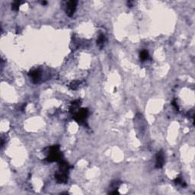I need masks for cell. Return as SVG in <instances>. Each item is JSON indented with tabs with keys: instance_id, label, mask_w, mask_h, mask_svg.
<instances>
[{
	"instance_id": "cell-9",
	"label": "cell",
	"mask_w": 195,
	"mask_h": 195,
	"mask_svg": "<svg viewBox=\"0 0 195 195\" xmlns=\"http://www.w3.org/2000/svg\"><path fill=\"white\" fill-rule=\"evenodd\" d=\"M105 41H106V37H105L104 35H99V37H98V40H97V45L100 47V49H102V47L104 46V44Z\"/></svg>"
},
{
	"instance_id": "cell-13",
	"label": "cell",
	"mask_w": 195,
	"mask_h": 195,
	"mask_svg": "<svg viewBox=\"0 0 195 195\" xmlns=\"http://www.w3.org/2000/svg\"><path fill=\"white\" fill-rule=\"evenodd\" d=\"M20 4H21V2H20V1H16V2H13V4H12V9L14 10V11H18V10L19 9Z\"/></svg>"
},
{
	"instance_id": "cell-8",
	"label": "cell",
	"mask_w": 195,
	"mask_h": 195,
	"mask_svg": "<svg viewBox=\"0 0 195 195\" xmlns=\"http://www.w3.org/2000/svg\"><path fill=\"white\" fill-rule=\"evenodd\" d=\"M81 104V100H76L74 101L73 102H72L71 104V106H70V112H75L76 111V109L80 106Z\"/></svg>"
},
{
	"instance_id": "cell-12",
	"label": "cell",
	"mask_w": 195,
	"mask_h": 195,
	"mask_svg": "<svg viewBox=\"0 0 195 195\" xmlns=\"http://www.w3.org/2000/svg\"><path fill=\"white\" fill-rule=\"evenodd\" d=\"M149 53H148V51H146V50H143V51H141V53H139V57L140 59H142V60H146V59H147L148 58H149Z\"/></svg>"
},
{
	"instance_id": "cell-1",
	"label": "cell",
	"mask_w": 195,
	"mask_h": 195,
	"mask_svg": "<svg viewBox=\"0 0 195 195\" xmlns=\"http://www.w3.org/2000/svg\"><path fill=\"white\" fill-rule=\"evenodd\" d=\"M63 160V154L59 151V146L58 145L53 146L49 149V154L46 157V161L50 162H60Z\"/></svg>"
},
{
	"instance_id": "cell-16",
	"label": "cell",
	"mask_w": 195,
	"mask_h": 195,
	"mask_svg": "<svg viewBox=\"0 0 195 195\" xmlns=\"http://www.w3.org/2000/svg\"><path fill=\"white\" fill-rule=\"evenodd\" d=\"M110 194H119V192L117 191V190H115L114 191L110 192Z\"/></svg>"
},
{
	"instance_id": "cell-6",
	"label": "cell",
	"mask_w": 195,
	"mask_h": 195,
	"mask_svg": "<svg viewBox=\"0 0 195 195\" xmlns=\"http://www.w3.org/2000/svg\"><path fill=\"white\" fill-rule=\"evenodd\" d=\"M59 172L63 173H68L69 170V165L64 160L59 162Z\"/></svg>"
},
{
	"instance_id": "cell-15",
	"label": "cell",
	"mask_w": 195,
	"mask_h": 195,
	"mask_svg": "<svg viewBox=\"0 0 195 195\" xmlns=\"http://www.w3.org/2000/svg\"><path fill=\"white\" fill-rule=\"evenodd\" d=\"M172 105L178 111L179 110V107H178V104H177V102H176V100H174L173 102H172Z\"/></svg>"
},
{
	"instance_id": "cell-7",
	"label": "cell",
	"mask_w": 195,
	"mask_h": 195,
	"mask_svg": "<svg viewBox=\"0 0 195 195\" xmlns=\"http://www.w3.org/2000/svg\"><path fill=\"white\" fill-rule=\"evenodd\" d=\"M29 75L34 83H37L40 81L41 76V73L39 70H33L30 72Z\"/></svg>"
},
{
	"instance_id": "cell-14",
	"label": "cell",
	"mask_w": 195,
	"mask_h": 195,
	"mask_svg": "<svg viewBox=\"0 0 195 195\" xmlns=\"http://www.w3.org/2000/svg\"><path fill=\"white\" fill-rule=\"evenodd\" d=\"M120 181H115L114 182L111 183V187L115 189V190H117V188L119 187L120 184Z\"/></svg>"
},
{
	"instance_id": "cell-18",
	"label": "cell",
	"mask_w": 195,
	"mask_h": 195,
	"mask_svg": "<svg viewBox=\"0 0 195 195\" xmlns=\"http://www.w3.org/2000/svg\"><path fill=\"white\" fill-rule=\"evenodd\" d=\"M42 4H43V5H46V1H43V2H42Z\"/></svg>"
},
{
	"instance_id": "cell-3",
	"label": "cell",
	"mask_w": 195,
	"mask_h": 195,
	"mask_svg": "<svg viewBox=\"0 0 195 195\" xmlns=\"http://www.w3.org/2000/svg\"><path fill=\"white\" fill-rule=\"evenodd\" d=\"M165 163V159H164V153L162 150L157 152L156 156V167L157 169H161L163 167Z\"/></svg>"
},
{
	"instance_id": "cell-17",
	"label": "cell",
	"mask_w": 195,
	"mask_h": 195,
	"mask_svg": "<svg viewBox=\"0 0 195 195\" xmlns=\"http://www.w3.org/2000/svg\"><path fill=\"white\" fill-rule=\"evenodd\" d=\"M127 5H129L130 7H132V2H127Z\"/></svg>"
},
{
	"instance_id": "cell-2",
	"label": "cell",
	"mask_w": 195,
	"mask_h": 195,
	"mask_svg": "<svg viewBox=\"0 0 195 195\" xmlns=\"http://www.w3.org/2000/svg\"><path fill=\"white\" fill-rule=\"evenodd\" d=\"M89 111L87 108H82L73 115V119L79 124H83L88 117Z\"/></svg>"
},
{
	"instance_id": "cell-5",
	"label": "cell",
	"mask_w": 195,
	"mask_h": 195,
	"mask_svg": "<svg viewBox=\"0 0 195 195\" xmlns=\"http://www.w3.org/2000/svg\"><path fill=\"white\" fill-rule=\"evenodd\" d=\"M55 178L57 183L66 184L68 181V174L67 173L59 172L55 174Z\"/></svg>"
},
{
	"instance_id": "cell-10",
	"label": "cell",
	"mask_w": 195,
	"mask_h": 195,
	"mask_svg": "<svg viewBox=\"0 0 195 195\" xmlns=\"http://www.w3.org/2000/svg\"><path fill=\"white\" fill-rule=\"evenodd\" d=\"M79 85H80V82H79V81H74V82H72L70 83L69 87H70V89H72V90H76V89L79 88Z\"/></svg>"
},
{
	"instance_id": "cell-11",
	"label": "cell",
	"mask_w": 195,
	"mask_h": 195,
	"mask_svg": "<svg viewBox=\"0 0 195 195\" xmlns=\"http://www.w3.org/2000/svg\"><path fill=\"white\" fill-rule=\"evenodd\" d=\"M174 183L177 184H181L182 187H186V184L182 178H181V176L177 177V178L174 180Z\"/></svg>"
},
{
	"instance_id": "cell-4",
	"label": "cell",
	"mask_w": 195,
	"mask_h": 195,
	"mask_svg": "<svg viewBox=\"0 0 195 195\" xmlns=\"http://www.w3.org/2000/svg\"><path fill=\"white\" fill-rule=\"evenodd\" d=\"M76 5H77V1H69V2L67 3V5H66V14L67 15L71 17L72 16V15L74 14V12L76 11Z\"/></svg>"
}]
</instances>
